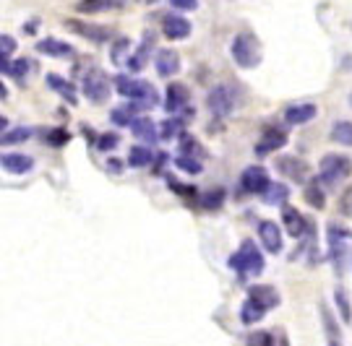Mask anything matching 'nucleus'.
<instances>
[{
	"label": "nucleus",
	"mask_w": 352,
	"mask_h": 346,
	"mask_svg": "<svg viewBox=\"0 0 352 346\" xmlns=\"http://www.w3.org/2000/svg\"><path fill=\"white\" fill-rule=\"evenodd\" d=\"M115 89L120 97H126L130 102H136L139 107H154L159 102V97H156V89L149 84V81H141V78H130V76H117L115 78Z\"/></svg>",
	"instance_id": "f257e3e1"
},
{
	"label": "nucleus",
	"mask_w": 352,
	"mask_h": 346,
	"mask_svg": "<svg viewBox=\"0 0 352 346\" xmlns=\"http://www.w3.org/2000/svg\"><path fill=\"white\" fill-rule=\"evenodd\" d=\"M230 266L240 276H259L261 271H263V256H261L259 245L253 243V240H246L237 247V253L230 256Z\"/></svg>",
	"instance_id": "f03ea898"
},
{
	"label": "nucleus",
	"mask_w": 352,
	"mask_h": 346,
	"mask_svg": "<svg viewBox=\"0 0 352 346\" xmlns=\"http://www.w3.org/2000/svg\"><path fill=\"white\" fill-rule=\"evenodd\" d=\"M233 52L235 63L240 65V68H256L261 63V42L256 34H250V32H240L237 37L233 39Z\"/></svg>",
	"instance_id": "7ed1b4c3"
},
{
	"label": "nucleus",
	"mask_w": 352,
	"mask_h": 346,
	"mask_svg": "<svg viewBox=\"0 0 352 346\" xmlns=\"http://www.w3.org/2000/svg\"><path fill=\"white\" fill-rule=\"evenodd\" d=\"M352 175V162L342 154H329L321 159V180L326 185H339Z\"/></svg>",
	"instance_id": "20e7f679"
},
{
	"label": "nucleus",
	"mask_w": 352,
	"mask_h": 346,
	"mask_svg": "<svg viewBox=\"0 0 352 346\" xmlns=\"http://www.w3.org/2000/svg\"><path fill=\"white\" fill-rule=\"evenodd\" d=\"M81 91H84V97L94 104H102L107 102V97H110V81L104 76L102 71H89L84 81H81Z\"/></svg>",
	"instance_id": "39448f33"
},
{
	"label": "nucleus",
	"mask_w": 352,
	"mask_h": 346,
	"mask_svg": "<svg viewBox=\"0 0 352 346\" xmlns=\"http://www.w3.org/2000/svg\"><path fill=\"white\" fill-rule=\"evenodd\" d=\"M207 104H209V110L214 112L217 117H224V115H230L235 110V94L230 86H214V89L209 91V97H207Z\"/></svg>",
	"instance_id": "423d86ee"
},
{
	"label": "nucleus",
	"mask_w": 352,
	"mask_h": 346,
	"mask_svg": "<svg viewBox=\"0 0 352 346\" xmlns=\"http://www.w3.org/2000/svg\"><path fill=\"white\" fill-rule=\"evenodd\" d=\"M240 182H243V190L253 193V195H263V193L269 190V185H272V180H269L263 167H246Z\"/></svg>",
	"instance_id": "0eeeda50"
},
{
	"label": "nucleus",
	"mask_w": 352,
	"mask_h": 346,
	"mask_svg": "<svg viewBox=\"0 0 352 346\" xmlns=\"http://www.w3.org/2000/svg\"><path fill=\"white\" fill-rule=\"evenodd\" d=\"M277 169L287 180H292V182H305L308 175H311V167L300 156H282V159H277Z\"/></svg>",
	"instance_id": "6e6552de"
},
{
	"label": "nucleus",
	"mask_w": 352,
	"mask_h": 346,
	"mask_svg": "<svg viewBox=\"0 0 352 346\" xmlns=\"http://www.w3.org/2000/svg\"><path fill=\"white\" fill-rule=\"evenodd\" d=\"M188 102H191V91L185 89L183 84H169L167 94H165V110H167L169 115L185 112V110H188Z\"/></svg>",
	"instance_id": "1a4fd4ad"
},
{
	"label": "nucleus",
	"mask_w": 352,
	"mask_h": 346,
	"mask_svg": "<svg viewBox=\"0 0 352 346\" xmlns=\"http://www.w3.org/2000/svg\"><path fill=\"white\" fill-rule=\"evenodd\" d=\"M248 299L269 312V310H274L279 305V292H277L274 286H269V284H253V286L248 289Z\"/></svg>",
	"instance_id": "9d476101"
},
{
	"label": "nucleus",
	"mask_w": 352,
	"mask_h": 346,
	"mask_svg": "<svg viewBox=\"0 0 352 346\" xmlns=\"http://www.w3.org/2000/svg\"><path fill=\"white\" fill-rule=\"evenodd\" d=\"M65 26H68L71 32L81 34V37L91 39V42H107V39L113 37V34H110V29H104V26H94V24H84V21H78V18H68Z\"/></svg>",
	"instance_id": "9b49d317"
},
{
	"label": "nucleus",
	"mask_w": 352,
	"mask_h": 346,
	"mask_svg": "<svg viewBox=\"0 0 352 346\" xmlns=\"http://www.w3.org/2000/svg\"><path fill=\"white\" fill-rule=\"evenodd\" d=\"M191 21L188 18H183V16H175V13H169L162 18V32H165V37L167 39H185L191 34Z\"/></svg>",
	"instance_id": "f8f14e48"
},
{
	"label": "nucleus",
	"mask_w": 352,
	"mask_h": 346,
	"mask_svg": "<svg viewBox=\"0 0 352 346\" xmlns=\"http://www.w3.org/2000/svg\"><path fill=\"white\" fill-rule=\"evenodd\" d=\"M156 73L162 78L167 76H175V73H180V55L175 50H159L156 52Z\"/></svg>",
	"instance_id": "ddd939ff"
},
{
	"label": "nucleus",
	"mask_w": 352,
	"mask_h": 346,
	"mask_svg": "<svg viewBox=\"0 0 352 346\" xmlns=\"http://www.w3.org/2000/svg\"><path fill=\"white\" fill-rule=\"evenodd\" d=\"M259 237H261V245H263L269 253H279V250H282V230H279L274 221H261Z\"/></svg>",
	"instance_id": "4468645a"
},
{
	"label": "nucleus",
	"mask_w": 352,
	"mask_h": 346,
	"mask_svg": "<svg viewBox=\"0 0 352 346\" xmlns=\"http://www.w3.org/2000/svg\"><path fill=\"white\" fill-rule=\"evenodd\" d=\"M282 221H285V230L292 234V237H303L305 232H311V230H316V227H311L308 221H305V217L300 214V211H295V208H285L282 211Z\"/></svg>",
	"instance_id": "2eb2a0df"
},
{
	"label": "nucleus",
	"mask_w": 352,
	"mask_h": 346,
	"mask_svg": "<svg viewBox=\"0 0 352 346\" xmlns=\"http://www.w3.org/2000/svg\"><path fill=\"white\" fill-rule=\"evenodd\" d=\"M0 167L5 169L8 175H26L29 169L34 167V159L26 154H3L0 156Z\"/></svg>",
	"instance_id": "dca6fc26"
},
{
	"label": "nucleus",
	"mask_w": 352,
	"mask_h": 346,
	"mask_svg": "<svg viewBox=\"0 0 352 346\" xmlns=\"http://www.w3.org/2000/svg\"><path fill=\"white\" fill-rule=\"evenodd\" d=\"M316 115H318V107H316V104H292V107H287V112H285L290 125H305V123H311Z\"/></svg>",
	"instance_id": "f3484780"
},
{
	"label": "nucleus",
	"mask_w": 352,
	"mask_h": 346,
	"mask_svg": "<svg viewBox=\"0 0 352 346\" xmlns=\"http://www.w3.org/2000/svg\"><path fill=\"white\" fill-rule=\"evenodd\" d=\"M321 318H324V334H326V344L329 346H342L344 344V338H342V328L337 325V318H334V312L321 305Z\"/></svg>",
	"instance_id": "a211bd4d"
},
{
	"label": "nucleus",
	"mask_w": 352,
	"mask_h": 346,
	"mask_svg": "<svg viewBox=\"0 0 352 346\" xmlns=\"http://www.w3.org/2000/svg\"><path fill=\"white\" fill-rule=\"evenodd\" d=\"M130 133H133L139 141L146 143V146L159 138V128L154 125V120H149V117H139V120L130 125Z\"/></svg>",
	"instance_id": "6ab92c4d"
},
{
	"label": "nucleus",
	"mask_w": 352,
	"mask_h": 346,
	"mask_svg": "<svg viewBox=\"0 0 352 346\" xmlns=\"http://www.w3.org/2000/svg\"><path fill=\"white\" fill-rule=\"evenodd\" d=\"M287 143V136L282 130H269L259 143H256V154L259 156H269L272 151H279Z\"/></svg>",
	"instance_id": "aec40b11"
},
{
	"label": "nucleus",
	"mask_w": 352,
	"mask_h": 346,
	"mask_svg": "<svg viewBox=\"0 0 352 346\" xmlns=\"http://www.w3.org/2000/svg\"><path fill=\"white\" fill-rule=\"evenodd\" d=\"M37 50L42 55H50V58H73V47L68 45V42H60V39H42L37 45Z\"/></svg>",
	"instance_id": "412c9836"
},
{
	"label": "nucleus",
	"mask_w": 352,
	"mask_h": 346,
	"mask_svg": "<svg viewBox=\"0 0 352 346\" xmlns=\"http://www.w3.org/2000/svg\"><path fill=\"white\" fill-rule=\"evenodd\" d=\"M126 0H78V13H99V11H115Z\"/></svg>",
	"instance_id": "4be33fe9"
},
{
	"label": "nucleus",
	"mask_w": 352,
	"mask_h": 346,
	"mask_svg": "<svg viewBox=\"0 0 352 346\" xmlns=\"http://www.w3.org/2000/svg\"><path fill=\"white\" fill-rule=\"evenodd\" d=\"M139 110H141V107L136 102L115 107V110H113V123H115V125H133V123L139 120Z\"/></svg>",
	"instance_id": "5701e85b"
},
{
	"label": "nucleus",
	"mask_w": 352,
	"mask_h": 346,
	"mask_svg": "<svg viewBox=\"0 0 352 346\" xmlns=\"http://www.w3.org/2000/svg\"><path fill=\"white\" fill-rule=\"evenodd\" d=\"M350 234L337 227V224H329V250H331V260H339L342 256V247H344V240H347Z\"/></svg>",
	"instance_id": "b1692460"
},
{
	"label": "nucleus",
	"mask_w": 352,
	"mask_h": 346,
	"mask_svg": "<svg viewBox=\"0 0 352 346\" xmlns=\"http://www.w3.org/2000/svg\"><path fill=\"white\" fill-rule=\"evenodd\" d=\"M130 39L126 37H120L113 45V52H110V60H113V65H117V68H123V65H128L130 63Z\"/></svg>",
	"instance_id": "393cba45"
},
{
	"label": "nucleus",
	"mask_w": 352,
	"mask_h": 346,
	"mask_svg": "<svg viewBox=\"0 0 352 346\" xmlns=\"http://www.w3.org/2000/svg\"><path fill=\"white\" fill-rule=\"evenodd\" d=\"M154 159H156V154L149 146H133L128 154V164L130 167H149Z\"/></svg>",
	"instance_id": "a878e982"
},
{
	"label": "nucleus",
	"mask_w": 352,
	"mask_h": 346,
	"mask_svg": "<svg viewBox=\"0 0 352 346\" xmlns=\"http://www.w3.org/2000/svg\"><path fill=\"white\" fill-rule=\"evenodd\" d=\"M152 45H154V37H152V34H149V37H143L141 47H139V50L133 52V58H130V63H128L130 71H141L143 63L149 60V52H152Z\"/></svg>",
	"instance_id": "bb28decb"
},
{
	"label": "nucleus",
	"mask_w": 352,
	"mask_h": 346,
	"mask_svg": "<svg viewBox=\"0 0 352 346\" xmlns=\"http://www.w3.org/2000/svg\"><path fill=\"white\" fill-rule=\"evenodd\" d=\"M47 86L58 91L60 97H65V99H68L71 104H76V102H78L76 94H73L76 89L71 86V81H65V78H60V76H55V73H52V76H47Z\"/></svg>",
	"instance_id": "cd10ccee"
},
{
	"label": "nucleus",
	"mask_w": 352,
	"mask_h": 346,
	"mask_svg": "<svg viewBox=\"0 0 352 346\" xmlns=\"http://www.w3.org/2000/svg\"><path fill=\"white\" fill-rule=\"evenodd\" d=\"M287 195H290L287 185H282V182H272V185H269V190L263 193V203L266 206H285Z\"/></svg>",
	"instance_id": "c85d7f7f"
},
{
	"label": "nucleus",
	"mask_w": 352,
	"mask_h": 346,
	"mask_svg": "<svg viewBox=\"0 0 352 346\" xmlns=\"http://www.w3.org/2000/svg\"><path fill=\"white\" fill-rule=\"evenodd\" d=\"M178 133H183V117H169L159 125V141H172Z\"/></svg>",
	"instance_id": "c756f323"
},
{
	"label": "nucleus",
	"mask_w": 352,
	"mask_h": 346,
	"mask_svg": "<svg viewBox=\"0 0 352 346\" xmlns=\"http://www.w3.org/2000/svg\"><path fill=\"white\" fill-rule=\"evenodd\" d=\"M331 138L342 146H352V123L350 120H339L337 125L331 128Z\"/></svg>",
	"instance_id": "7c9ffc66"
},
{
	"label": "nucleus",
	"mask_w": 352,
	"mask_h": 346,
	"mask_svg": "<svg viewBox=\"0 0 352 346\" xmlns=\"http://www.w3.org/2000/svg\"><path fill=\"white\" fill-rule=\"evenodd\" d=\"M263 315H266V310L259 308V305H253L250 299H246V305H243V310H240V321L246 323V325H250V323H259Z\"/></svg>",
	"instance_id": "2f4dec72"
},
{
	"label": "nucleus",
	"mask_w": 352,
	"mask_h": 346,
	"mask_svg": "<svg viewBox=\"0 0 352 346\" xmlns=\"http://www.w3.org/2000/svg\"><path fill=\"white\" fill-rule=\"evenodd\" d=\"M175 164H178V169L188 172V175H201V169H204V164H201V159H198V156H188V154L178 156V159H175Z\"/></svg>",
	"instance_id": "473e14b6"
},
{
	"label": "nucleus",
	"mask_w": 352,
	"mask_h": 346,
	"mask_svg": "<svg viewBox=\"0 0 352 346\" xmlns=\"http://www.w3.org/2000/svg\"><path fill=\"white\" fill-rule=\"evenodd\" d=\"M334 302H337L339 308V315H342V321L350 323L352 321V310H350V297H347V292L339 286L337 292H334Z\"/></svg>",
	"instance_id": "72a5a7b5"
},
{
	"label": "nucleus",
	"mask_w": 352,
	"mask_h": 346,
	"mask_svg": "<svg viewBox=\"0 0 352 346\" xmlns=\"http://www.w3.org/2000/svg\"><path fill=\"white\" fill-rule=\"evenodd\" d=\"M303 198H305V203L313 206V208H318V211L326 206V198H324V193H321V188H318V185H308Z\"/></svg>",
	"instance_id": "f704fd0d"
},
{
	"label": "nucleus",
	"mask_w": 352,
	"mask_h": 346,
	"mask_svg": "<svg viewBox=\"0 0 352 346\" xmlns=\"http://www.w3.org/2000/svg\"><path fill=\"white\" fill-rule=\"evenodd\" d=\"M180 154L198 156V159H204V149H201V143L196 141L193 136H183V138H180Z\"/></svg>",
	"instance_id": "c9c22d12"
},
{
	"label": "nucleus",
	"mask_w": 352,
	"mask_h": 346,
	"mask_svg": "<svg viewBox=\"0 0 352 346\" xmlns=\"http://www.w3.org/2000/svg\"><path fill=\"white\" fill-rule=\"evenodd\" d=\"M29 136H32V128H13V130H8L3 138H0V143H3V146H11V143L26 141Z\"/></svg>",
	"instance_id": "e433bc0d"
},
{
	"label": "nucleus",
	"mask_w": 352,
	"mask_h": 346,
	"mask_svg": "<svg viewBox=\"0 0 352 346\" xmlns=\"http://www.w3.org/2000/svg\"><path fill=\"white\" fill-rule=\"evenodd\" d=\"M32 68V63L29 60H16V63H5V76H13V78H21V76H26V71Z\"/></svg>",
	"instance_id": "4c0bfd02"
},
{
	"label": "nucleus",
	"mask_w": 352,
	"mask_h": 346,
	"mask_svg": "<svg viewBox=\"0 0 352 346\" xmlns=\"http://www.w3.org/2000/svg\"><path fill=\"white\" fill-rule=\"evenodd\" d=\"M274 334H266V331H259L248 338V346H272Z\"/></svg>",
	"instance_id": "58836bf2"
},
{
	"label": "nucleus",
	"mask_w": 352,
	"mask_h": 346,
	"mask_svg": "<svg viewBox=\"0 0 352 346\" xmlns=\"http://www.w3.org/2000/svg\"><path fill=\"white\" fill-rule=\"evenodd\" d=\"M115 146H117L115 136H99V138H97V149H99V151H113Z\"/></svg>",
	"instance_id": "ea45409f"
},
{
	"label": "nucleus",
	"mask_w": 352,
	"mask_h": 346,
	"mask_svg": "<svg viewBox=\"0 0 352 346\" xmlns=\"http://www.w3.org/2000/svg\"><path fill=\"white\" fill-rule=\"evenodd\" d=\"M0 42H3V55H5V63H8V58H11L13 50H16V42H13V37H8V34H3Z\"/></svg>",
	"instance_id": "a19ab883"
},
{
	"label": "nucleus",
	"mask_w": 352,
	"mask_h": 346,
	"mask_svg": "<svg viewBox=\"0 0 352 346\" xmlns=\"http://www.w3.org/2000/svg\"><path fill=\"white\" fill-rule=\"evenodd\" d=\"M172 3V8H178V11H193L196 5H198V0H169Z\"/></svg>",
	"instance_id": "79ce46f5"
},
{
	"label": "nucleus",
	"mask_w": 352,
	"mask_h": 346,
	"mask_svg": "<svg viewBox=\"0 0 352 346\" xmlns=\"http://www.w3.org/2000/svg\"><path fill=\"white\" fill-rule=\"evenodd\" d=\"M220 203H222V190L207 193V198H204V206H207V208H217Z\"/></svg>",
	"instance_id": "37998d69"
},
{
	"label": "nucleus",
	"mask_w": 352,
	"mask_h": 346,
	"mask_svg": "<svg viewBox=\"0 0 352 346\" xmlns=\"http://www.w3.org/2000/svg\"><path fill=\"white\" fill-rule=\"evenodd\" d=\"M68 141V136H65V130H55V136H50V143H55V146H60V143Z\"/></svg>",
	"instance_id": "c03bdc74"
},
{
	"label": "nucleus",
	"mask_w": 352,
	"mask_h": 346,
	"mask_svg": "<svg viewBox=\"0 0 352 346\" xmlns=\"http://www.w3.org/2000/svg\"><path fill=\"white\" fill-rule=\"evenodd\" d=\"M272 346H287L285 336H282V334H274V341H272Z\"/></svg>",
	"instance_id": "a18cd8bd"
},
{
	"label": "nucleus",
	"mask_w": 352,
	"mask_h": 346,
	"mask_svg": "<svg viewBox=\"0 0 352 346\" xmlns=\"http://www.w3.org/2000/svg\"><path fill=\"white\" fill-rule=\"evenodd\" d=\"M141 3H156V0H141Z\"/></svg>",
	"instance_id": "49530a36"
},
{
	"label": "nucleus",
	"mask_w": 352,
	"mask_h": 346,
	"mask_svg": "<svg viewBox=\"0 0 352 346\" xmlns=\"http://www.w3.org/2000/svg\"><path fill=\"white\" fill-rule=\"evenodd\" d=\"M350 104H352V94H350Z\"/></svg>",
	"instance_id": "de8ad7c7"
}]
</instances>
